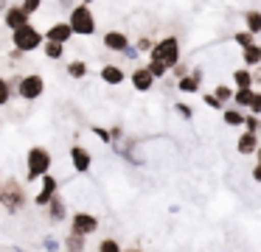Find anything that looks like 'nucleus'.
<instances>
[{"label":"nucleus","mask_w":261,"mask_h":252,"mask_svg":"<svg viewBox=\"0 0 261 252\" xmlns=\"http://www.w3.org/2000/svg\"><path fill=\"white\" fill-rule=\"evenodd\" d=\"M51 151L45 146H31L25 151V182H34V179H42L48 171H51Z\"/></svg>","instance_id":"f257e3e1"},{"label":"nucleus","mask_w":261,"mask_h":252,"mask_svg":"<svg viewBox=\"0 0 261 252\" xmlns=\"http://www.w3.org/2000/svg\"><path fill=\"white\" fill-rule=\"evenodd\" d=\"M68 25L73 31V37H93L96 34V17H93V9L87 3H76L70 9Z\"/></svg>","instance_id":"f03ea898"},{"label":"nucleus","mask_w":261,"mask_h":252,"mask_svg":"<svg viewBox=\"0 0 261 252\" xmlns=\"http://www.w3.org/2000/svg\"><path fill=\"white\" fill-rule=\"evenodd\" d=\"M25 188L20 179L9 177L6 182H3V190H0V205H3V210L6 213H20L25 207Z\"/></svg>","instance_id":"7ed1b4c3"},{"label":"nucleus","mask_w":261,"mask_h":252,"mask_svg":"<svg viewBox=\"0 0 261 252\" xmlns=\"http://www.w3.org/2000/svg\"><path fill=\"white\" fill-rule=\"evenodd\" d=\"M149 56H152V62H160L163 67H169V70H171L174 65H180V39H177V37L158 39Z\"/></svg>","instance_id":"20e7f679"},{"label":"nucleus","mask_w":261,"mask_h":252,"mask_svg":"<svg viewBox=\"0 0 261 252\" xmlns=\"http://www.w3.org/2000/svg\"><path fill=\"white\" fill-rule=\"evenodd\" d=\"M12 42H14V50H20V53H31V50H37V48L45 45V34H40L29 22L25 28H20V31L12 34Z\"/></svg>","instance_id":"39448f33"},{"label":"nucleus","mask_w":261,"mask_h":252,"mask_svg":"<svg viewBox=\"0 0 261 252\" xmlns=\"http://www.w3.org/2000/svg\"><path fill=\"white\" fill-rule=\"evenodd\" d=\"M42 93H45V78H42L40 73H29V76H23L17 81V95L23 101H34V98H40Z\"/></svg>","instance_id":"423d86ee"},{"label":"nucleus","mask_w":261,"mask_h":252,"mask_svg":"<svg viewBox=\"0 0 261 252\" xmlns=\"http://www.w3.org/2000/svg\"><path fill=\"white\" fill-rule=\"evenodd\" d=\"M96 230H98V218L93 216V213L79 210V213H73V216H70V233H73V235L87 238V235H93Z\"/></svg>","instance_id":"0eeeda50"},{"label":"nucleus","mask_w":261,"mask_h":252,"mask_svg":"<svg viewBox=\"0 0 261 252\" xmlns=\"http://www.w3.org/2000/svg\"><path fill=\"white\" fill-rule=\"evenodd\" d=\"M70 165H73L76 174H87L93 168V154L85 149V146H70Z\"/></svg>","instance_id":"6e6552de"},{"label":"nucleus","mask_w":261,"mask_h":252,"mask_svg":"<svg viewBox=\"0 0 261 252\" xmlns=\"http://www.w3.org/2000/svg\"><path fill=\"white\" fill-rule=\"evenodd\" d=\"M3 25L9 28V31H20V28L29 25V17L23 14V9H20V3H12L6 6V11H3Z\"/></svg>","instance_id":"1a4fd4ad"},{"label":"nucleus","mask_w":261,"mask_h":252,"mask_svg":"<svg viewBox=\"0 0 261 252\" xmlns=\"http://www.w3.org/2000/svg\"><path fill=\"white\" fill-rule=\"evenodd\" d=\"M57 190H59V182H57V177H51V174H45L42 177V190L34 196V205L37 207H48V202L57 196Z\"/></svg>","instance_id":"9d476101"},{"label":"nucleus","mask_w":261,"mask_h":252,"mask_svg":"<svg viewBox=\"0 0 261 252\" xmlns=\"http://www.w3.org/2000/svg\"><path fill=\"white\" fill-rule=\"evenodd\" d=\"M70 37H73V31H70L68 20H59V22H54V25L45 31V42H57V45H65V42H70Z\"/></svg>","instance_id":"9b49d317"},{"label":"nucleus","mask_w":261,"mask_h":252,"mask_svg":"<svg viewBox=\"0 0 261 252\" xmlns=\"http://www.w3.org/2000/svg\"><path fill=\"white\" fill-rule=\"evenodd\" d=\"M101 42H104V48H107V50H115V53H124V50L132 45L129 37H126L124 31H107Z\"/></svg>","instance_id":"f8f14e48"},{"label":"nucleus","mask_w":261,"mask_h":252,"mask_svg":"<svg viewBox=\"0 0 261 252\" xmlns=\"http://www.w3.org/2000/svg\"><path fill=\"white\" fill-rule=\"evenodd\" d=\"M129 81H132V87H135L138 93H149V90L154 87V78H152V73L146 70V65L135 67V70H132V76H129Z\"/></svg>","instance_id":"ddd939ff"},{"label":"nucleus","mask_w":261,"mask_h":252,"mask_svg":"<svg viewBox=\"0 0 261 252\" xmlns=\"http://www.w3.org/2000/svg\"><path fill=\"white\" fill-rule=\"evenodd\" d=\"M199 84H202V70H191L188 73L186 78H180V81H177V90H180V93H186V95H194V93H199Z\"/></svg>","instance_id":"4468645a"},{"label":"nucleus","mask_w":261,"mask_h":252,"mask_svg":"<svg viewBox=\"0 0 261 252\" xmlns=\"http://www.w3.org/2000/svg\"><path fill=\"white\" fill-rule=\"evenodd\" d=\"M45 210H48V221H51V224L65 221V216H68V207H65V199H62L59 193L54 196L51 202H48V207H45Z\"/></svg>","instance_id":"2eb2a0df"},{"label":"nucleus","mask_w":261,"mask_h":252,"mask_svg":"<svg viewBox=\"0 0 261 252\" xmlns=\"http://www.w3.org/2000/svg\"><path fill=\"white\" fill-rule=\"evenodd\" d=\"M124 78H126V73L121 70L118 65H104V67H101V81L110 84V87H118V84H124Z\"/></svg>","instance_id":"dca6fc26"},{"label":"nucleus","mask_w":261,"mask_h":252,"mask_svg":"<svg viewBox=\"0 0 261 252\" xmlns=\"http://www.w3.org/2000/svg\"><path fill=\"white\" fill-rule=\"evenodd\" d=\"M258 134H253V132H242V137H239V143H236V151L239 154H255L258 151Z\"/></svg>","instance_id":"f3484780"},{"label":"nucleus","mask_w":261,"mask_h":252,"mask_svg":"<svg viewBox=\"0 0 261 252\" xmlns=\"http://www.w3.org/2000/svg\"><path fill=\"white\" fill-rule=\"evenodd\" d=\"M253 73L247 70V67H236L233 70V84H236V90H253Z\"/></svg>","instance_id":"a211bd4d"},{"label":"nucleus","mask_w":261,"mask_h":252,"mask_svg":"<svg viewBox=\"0 0 261 252\" xmlns=\"http://www.w3.org/2000/svg\"><path fill=\"white\" fill-rule=\"evenodd\" d=\"M244 25H247L244 31L253 34V37H255V34H261V11L258 9H250L247 14H244Z\"/></svg>","instance_id":"6ab92c4d"},{"label":"nucleus","mask_w":261,"mask_h":252,"mask_svg":"<svg viewBox=\"0 0 261 252\" xmlns=\"http://www.w3.org/2000/svg\"><path fill=\"white\" fill-rule=\"evenodd\" d=\"M253 95H255V90H233V104H236V109H250Z\"/></svg>","instance_id":"aec40b11"},{"label":"nucleus","mask_w":261,"mask_h":252,"mask_svg":"<svg viewBox=\"0 0 261 252\" xmlns=\"http://www.w3.org/2000/svg\"><path fill=\"white\" fill-rule=\"evenodd\" d=\"M222 121L225 126H244V112L242 109H222Z\"/></svg>","instance_id":"412c9836"},{"label":"nucleus","mask_w":261,"mask_h":252,"mask_svg":"<svg viewBox=\"0 0 261 252\" xmlns=\"http://www.w3.org/2000/svg\"><path fill=\"white\" fill-rule=\"evenodd\" d=\"M62 246H65V252H85V238H82V235L68 233V238L62 241Z\"/></svg>","instance_id":"4be33fe9"},{"label":"nucleus","mask_w":261,"mask_h":252,"mask_svg":"<svg viewBox=\"0 0 261 252\" xmlns=\"http://www.w3.org/2000/svg\"><path fill=\"white\" fill-rule=\"evenodd\" d=\"M242 59H244V65H247V67L261 65V42L253 45V48H247V50H242Z\"/></svg>","instance_id":"5701e85b"},{"label":"nucleus","mask_w":261,"mask_h":252,"mask_svg":"<svg viewBox=\"0 0 261 252\" xmlns=\"http://www.w3.org/2000/svg\"><path fill=\"white\" fill-rule=\"evenodd\" d=\"M233 42H236L242 50H247V48H253V45H258V42H255V37H253V34H247V31H236Z\"/></svg>","instance_id":"b1692460"},{"label":"nucleus","mask_w":261,"mask_h":252,"mask_svg":"<svg viewBox=\"0 0 261 252\" xmlns=\"http://www.w3.org/2000/svg\"><path fill=\"white\" fill-rule=\"evenodd\" d=\"M68 76H70V78H85V76H87V65H85L82 59H73V62L68 65Z\"/></svg>","instance_id":"393cba45"},{"label":"nucleus","mask_w":261,"mask_h":252,"mask_svg":"<svg viewBox=\"0 0 261 252\" xmlns=\"http://www.w3.org/2000/svg\"><path fill=\"white\" fill-rule=\"evenodd\" d=\"M42 50H45V59H62L65 56V45H57V42H45Z\"/></svg>","instance_id":"a878e982"},{"label":"nucleus","mask_w":261,"mask_h":252,"mask_svg":"<svg viewBox=\"0 0 261 252\" xmlns=\"http://www.w3.org/2000/svg\"><path fill=\"white\" fill-rule=\"evenodd\" d=\"M214 98H216V101H219V104H222V106H225V104H227V101H230V98H233V90H230V87H227V84H216V90H214Z\"/></svg>","instance_id":"bb28decb"},{"label":"nucleus","mask_w":261,"mask_h":252,"mask_svg":"<svg viewBox=\"0 0 261 252\" xmlns=\"http://www.w3.org/2000/svg\"><path fill=\"white\" fill-rule=\"evenodd\" d=\"M9 98H12V81H6V78L0 76V106H6Z\"/></svg>","instance_id":"cd10ccee"},{"label":"nucleus","mask_w":261,"mask_h":252,"mask_svg":"<svg viewBox=\"0 0 261 252\" xmlns=\"http://www.w3.org/2000/svg\"><path fill=\"white\" fill-rule=\"evenodd\" d=\"M98 252H124V249H121V244L115 238H101L98 241Z\"/></svg>","instance_id":"c85d7f7f"},{"label":"nucleus","mask_w":261,"mask_h":252,"mask_svg":"<svg viewBox=\"0 0 261 252\" xmlns=\"http://www.w3.org/2000/svg\"><path fill=\"white\" fill-rule=\"evenodd\" d=\"M146 70L152 73V78H154V81H158V78H163L166 73H169V67H163V65H160V62H152V59H149Z\"/></svg>","instance_id":"c756f323"},{"label":"nucleus","mask_w":261,"mask_h":252,"mask_svg":"<svg viewBox=\"0 0 261 252\" xmlns=\"http://www.w3.org/2000/svg\"><path fill=\"white\" fill-rule=\"evenodd\" d=\"M20 9H23L25 17H31V14H37V11L42 9V3L40 0H25V3H20Z\"/></svg>","instance_id":"7c9ffc66"},{"label":"nucleus","mask_w":261,"mask_h":252,"mask_svg":"<svg viewBox=\"0 0 261 252\" xmlns=\"http://www.w3.org/2000/svg\"><path fill=\"white\" fill-rule=\"evenodd\" d=\"M244 126H247V132L258 134V129H261V121H258L255 115H244Z\"/></svg>","instance_id":"2f4dec72"},{"label":"nucleus","mask_w":261,"mask_h":252,"mask_svg":"<svg viewBox=\"0 0 261 252\" xmlns=\"http://www.w3.org/2000/svg\"><path fill=\"white\" fill-rule=\"evenodd\" d=\"M135 48H138V53H146V50L152 53V48H154V39H149V37H141V39H138V45H135Z\"/></svg>","instance_id":"473e14b6"},{"label":"nucleus","mask_w":261,"mask_h":252,"mask_svg":"<svg viewBox=\"0 0 261 252\" xmlns=\"http://www.w3.org/2000/svg\"><path fill=\"white\" fill-rule=\"evenodd\" d=\"M93 134H96L101 143H113V137H110V129H104V126H93Z\"/></svg>","instance_id":"72a5a7b5"},{"label":"nucleus","mask_w":261,"mask_h":252,"mask_svg":"<svg viewBox=\"0 0 261 252\" xmlns=\"http://www.w3.org/2000/svg\"><path fill=\"white\" fill-rule=\"evenodd\" d=\"M174 109H177V115H180V118H186V121H191V118H194V109H191L188 104H177Z\"/></svg>","instance_id":"f704fd0d"},{"label":"nucleus","mask_w":261,"mask_h":252,"mask_svg":"<svg viewBox=\"0 0 261 252\" xmlns=\"http://www.w3.org/2000/svg\"><path fill=\"white\" fill-rule=\"evenodd\" d=\"M250 115H255V118L261 115V93H255V95H253V104H250Z\"/></svg>","instance_id":"c9c22d12"},{"label":"nucleus","mask_w":261,"mask_h":252,"mask_svg":"<svg viewBox=\"0 0 261 252\" xmlns=\"http://www.w3.org/2000/svg\"><path fill=\"white\" fill-rule=\"evenodd\" d=\"M171 73H174V76H177V81H180V78H186L191 70H188V65H174V67H171Z\"/></svg>","instance_id":"e433bc0d"},{"label":"nucleus","mask_w":261,"mask_h":252,"mask_svg":"<svg viewBox=\"0 0 261 252\" xmlns=\"http://www.w3.org/2000/svg\"><path fill=\"white\" fill-rule=\"evenodd\" d=\"M42 246H45L48 252H57L59 249V241L57 238H45V241H42Z\"/></svg>","instance_id":"4c0bfd02"},{"label":"nucleus","mask_w":261,"mask_h":252,"mask_svg":"<svg viewBox=\"0 0 261 252\" xmlns=\"http://www.w3.org/2000/svg\"><path fill=\"white\" fill-rule=\"evenodd\" d=\"M205 104H208V106H214V109H225V106H222L219 101L214 98V93H208V95H205Z\"/></svg>","instance_id":"58836bf2"},{"label":"nucleus","mask_w":261,"mask_h":252,"mask_svg":"<svg viewBox=\"0 0 261 252\" xmlns=\"http://www.w3.org/2000/svg\"><path fill=\"white\" fill-rule=\"evenodd\" d=\"M110 137H113V143H115V140H121V137H124V129H121L118 123H115V126L110 129Z\"/></svg>","instance_id":"ea45409f"},{"label":"nucleus","mask_w":261,"mask_h":252,"mask_svg":"<svg viewBox=\"0 0 261 252\" xmlns=\"http://www.w3.org/2000/svg\"><path fill=\"white\" fill-rule=\"evenodd\" d=\"M124 56H129V59H135V56H138V48H135V45H129V48L124 50Z\"/></svg>","instance_id":"a19ab883"},{"label":"nucleus","mask_w":261,"mask_h":252,"mask_svg":"<svg viewBox=\"0 0 261 252\" xmlns=\"http://www.w3.org/2000/svg\"><path fill=\"white\" fill-rule=\"evenodd\" d=\"M253 179H255V182H261V165L253 168Z\"/></svg>","instance_id":"79ce46f5"},{"label":"nucleus","mask_w":261,"mask_h":252,"mask_svg":"<svg viewBox=\"0 0 261 252\" xmlns=\"http://www.w3.org/2000/svg\"><path fill=\"white\" fill-rule=\"evenodd\" d=\"M124 252H143L141 246H129V249H124Z\"/></svg>","instance_id":"37998d69"},{"label":"nucleus","mask_w":261,"mask_h":252,"mask_svg":"<svg viewBox=\"0 0 261 252\" xmlns=\"http://www.w3.org/2000/svg\"><path fill=\"white\" fill-rule=\"evenodd\" d=\"M255 157H258V162H255V165H261V146H258V151H255Z\"/></svg>","instance_id":"c03bdc74"},{"label":"nucleus","mask_w":261,"mask_h":252,"mask_svg":"<svg viewBox=\"0 0 261 252\" xmlns=\"http://www.w3.org/2000/svg\"><path fill=\"white\" fill-rule=\"evenodd\" d=\"M3 9H6V6H3V0H0V11H3Z\"/></svg>","instance_id":"a18cd8bd"},{"label":"nucleus","mask_w":261,"mask_h":252,"mask_svg":"<svg viewBox=\"0 0 261 252\" xmlns=\"http://www.w3.org/2000/svg\"><path fill=\"white\" fill-rule=\"evenodd\" d=\"M0 190H3V182H0Z\"/></svg>","instance_id":"49530a36"}]
</instances>
